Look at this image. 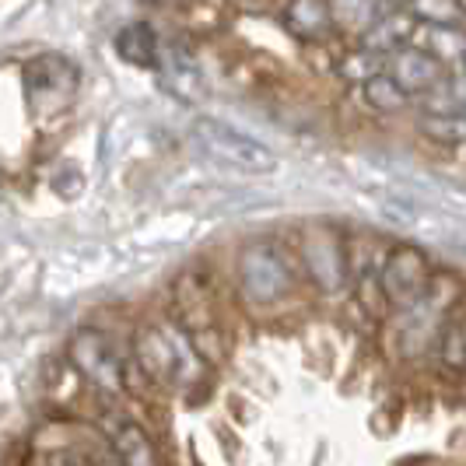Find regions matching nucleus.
Listing matches in <instances>:
<instances>
[{
  "instance_id": "1",
  "label": "nucleus",
  "mask_w": 466,
  "mask_h": 466,
  "mask_svg": "<svg viewBox=\"0 0 466 466\" xmlns=\"http://www.w3.org/2000/svg\"><path fill=\"white\" fill-rule=\"evenodd\" d=\"M466 299V284L460 274L452 270H431L428 288L420 291V299L407 309H400L397 323H393V337H397V354L414 361L428 348H435V337L442 319Z\"/></svg>"
},
{
  "instance_id": "2",
  "label": "nucleus",
  "mask_w": 466,
  "mask_h": 466,
  "mask_svg": "<svg viewBox=\"0 0 466 466\" xmlns=\"http://www.w3.org/2000/svg\"><path fill=\"white\" fill-rule=\"evenodd\" d=\"M193 140L197 147L214 158L225 168H235V172H246V176H267L278 168V155L263 144V140L249 137L246 130H238L225 119L214 116H200L193 123Z\"/></svg>"
},
{
  "instance_id": "3",
  "label": "nucleus",
  "mask_w": 466,
  "mask_h": 466,
  "mask_svg": "<svg viewBox=\"0 0 466 466\" xmlns=\"http://www.w3.org/2000/svg\"><path fill=\"white\" fill-rule=\"evenodd\" d=\"M295 288L291 259L270 238H257L238 253V291L249 305H274Z\"/></svg>"
},
{
  "instance_id": "4",
  "label": "nucleus",
  "mask_w": 466,
  "mask_h": 466,
  "mask_svg": "<svg viewBox=\"0 0 466 466\" xmlns=\"http://www.w3.org/2000/svg\"><path fill=\"white\" fill-rule=\"evenodd\" d=\"M134 361H137L140 372L147 375L151 382L176 386V382H183L187 365L200 361V354L193 350L189 337L179 327H140L137 340H134Z\"/></svg>"
},
{
  "instance_id": "5",
  "label": "nucleus",
  "mask_w": 466,
  "mask_h": 466,
  "mask_svg": "<svg viewBox=\"0 0 466 466\" xmlns=\"http://www.w3.org/2000/svg\"><path fill=\"white\" fill-rule=\"evenodd\" d=\"M299 259L323 295H337L350 284L348 238L329 225H305L299 235Z\"/></svg>"
},
{
  "instance_id": "6",
  "label": "nucleus",
  "mask_w": 466,
  "mask_h": 466,
  "mask_svg": "<svg viewBox=\"0 0 466 466\" xmlns=\"http://www.w3.org/2000/svg\"><path fill=\"white\" fill-rule=\"evenodd\" d=\"M431 259L418 246H393L382 267H379V291H382V302L390 309H407L420 299V291L428 288L431 280Z\"/></svg>"
},
{
  "instance_id": "7",
  "label": "nucleus",
  "mask_w": 466,
  "mask_h": 466,
  "mask_svg": "<svg viewBox=\"0 0 466 466\" xmlns=\"http://www.w3.org/2000/svg\"><path fill=\"white\" fill-rule=\"evenodd\" d=\"M172 319L187 337L200 329L218 327V312H214V284L204 270H183L172 284Z\"/></svg>"
},
{
  "instance_id": "8",
  "label": "nucleus",
  "mask_w": 466,
  "mask_h": 466,
  "mask_svg": "<svg viewBox=\"0 0 466 466\" xmlns=\"http://www.w3.org/2000/svg\"><path fill=\"white\" fill-rule=\"evenodd\" d=\"M70 361L77 375H85L92 386L106 393H123V361L109 337H102L98 329H85L74 337L70 344Z\"/></svg>"
},
{
  "instance_id": "9",
  "label": "nucleus",
  "mask_w": 466,
  "mask_h": 466,
  "mask_svg": "<svg viewBox=\"0 0 466 466\" xmlns=\"http://www.w3.org/2000/svg\"><path fill=\"white\" fill-rule=\"evenodd\" d=\"M382 70H386V74H390V77H393V81H397L400 88L410 95V98L431 92L445 74H449V70L431 56V53H424V49L414 46V43H407V46L386 53Z\"/></svg>"
},
{
  "instance_id": "10",
  "label": "nucleus",
  "mask_w": 466,
  "mask_h": 466,
  "mask_svg": "<svg viewBox=\"0 0 466 466\" xmlns=\"http://www.w3.org/2000/svg\"><path fill=\"white\" fill-rule=\"evenodd\" d=\"M77 85V67L70 64L67 56L60 53H39L25 64V88L28 95L39 102V98H56V95H70Z\"/></svg>"
},
{
  "instance_id": "11",
  "label": "nucleus",
  "mask_w": 466,
  "mask_h": 466,
  "mask_svg": "<svg viewBox=\"0 0 466 466\" xmlns=\"http://www.w3.org/2000/svg\"><path fill=\"white\" fill-rule=\"evenodd\" d=\"M280 25L305 46H323L333 35L329 0H288L280 11Z\"/></svg>"
},
{
  "instance_id": "12",
  "label": "nucleus",
  "mask_w": 466,
  "mask_h": 466,
  "mask_svg": "<svg viewBox=\"0 0 466 466\" xmlns=\"http://www.w3.org/2000/svg\"><path fill=\"white\" fill-rule=\"evenodd\" d=\"M410 43L431 53L445 70L466 67V32L460 22H418Z\"/></svg>"
},
{
  "instance_id": "13",
  "label": "nucleus",
  "mask_w": 466,
  "mask_h": 466,
  "mask_svg": "<svg viewBox=\"0 0 466 466\" xmlns=\"http://www.w3.org/2000/svg\"><path fill=\"white\" fill-rule=\"evenodd\" d=\"M414 28H418V18L407 11V7H386L375 25L358 39L361 46H369L372 53H393V49L407 46L410 39H414Z\"/></svg>"
},
{
  "instance_id": "14",
  "label": "nucleus",
  "mask_w": 466,
  "mask_h": 466,
  "mask_svg": "<svg viewBox=\"0 0 466 466\" xmlns=\"http://www.w3.org/2000/svg\"><path fill=\"white\" fill-rule=\"evenodd\" d=\"M158 67H162L168 88L179 95V98L197 102V98L204 95V74H200V64L193 60V53H189L183 43H172L168 49H162Z\"/></svg>"
},
{
  "instance_id": "15",
  "label": "nucleus",
  "mask_w": 466,
  "mask_h": 466,
  "mask_svg": "<svg viewBox=\"0 0 466 466\" xmlns=\"http://www.w3.org/2000/svg\"><path fill=\"white\" fill-rule=\"evenodd\" d=\"M435 354H439L442 372L466 375V299L442 319L439 337H435Z\"/></svg>"
},
{
  "instance_id": "16",
  "label": "nucleus",
  "mask_w": 466,
  "mask_h": 466,
  "mask_svg": "<svg viewBox=\"0 0 466 466\" xmlns=\"http://www.w3.org/2000/svg\"><path fill=\"white\" fill-rule=\"evenodd\" d=\"M116 53L119 60H127L130 67H158V56H162V43H158V32L147 22L123 25L116 32Z\"/></svg>"
},
{
  "instance_id": "17",
  "label": "nucleus",
  "mask_w": 466,
  "mask_h": 466,
  "mask_svg": "<svg viewBox=\"0 0 466 466\" xmlns=\"http://www.w3.org/2000/svg\"><path fill=\"white\" fill-rule=\"evenodd\" d=\"M113 456L119 466H162L151 435L134 420H119L113 428Z\"/></svg>"
},
{
  "instance_id": "18",
  "label": "nucleus",
  "mask_w": 466,
  "mask_h": 466,
  "mask_svg": "<svg viewBox=\"0 0 466 466\" xmlns=\"http://www.w3.org/2000/svg\"><path fill=\"white\" fill-rule=\"evenodd\" d=\"M386 0H329V15H333V32L350 35L354 43L375 25V18L386 11Z\"/></svg>"
},
{
  "instance_id": "19",
  "label": "nucleus",
  "mask_w": 466,
  "mask_h": 466,
  "mask_svg": "<svg viewBox=\"0 0 466 466\" xmlns=\"http://www.w3.org/2000/svg\"><path fill=\"white\" fill-rule=\"evenodd\" d=\"M361 98H365V106H369L372 113H379V116H397V113L414 106V98L403 92L386 70H379L375 77H369V81L361 85Z\"/></svg>"
},
{
  "instance_id": "20",
  "label": "nucleus",
  "mask_w": 466,
  "mask_h": 466,
  "mask_svg": "<svg viewBox=\"0 0 466 466\" xmlns=\"http://www.w3.org/2000/svg\"><path fill=\"white\" fill-rule=\"evenodd\" d=\"M424 113H466V67L449 70L442 81L414 98Z\"/></svg>"
},
{
  "instance_id": "21",
  "label": "nucleus",
  "mask_w": 466,
  "mask_h": 466,
  "mask_svg": "<svg viewBox=\"0 0 466 466\" xmlns=\"http://www.w3.org/2000/svg\"><path fill=\"white\" fill-rule=\"evenodd\" d=\"M179 18H183V25H187L189 32L214 35V32H221L228 25L232 7H228V0H183Z\"/></svg>"
},
{
  "instance_id": "22",
  "label": "nucleus",
  "mask_w": 466,
  "mask_h": 466,
  "mask_svg": "<svg viewBox=\"0 0 466 466\" xmlns=\"http://www.w3.org/2000/svg\"><path fill=\"white\" fill-rule=\"evenodd\" d=\"M418 134L439 147H463L466 144V113H420Z\"/></svg>"
},
{
  "instance_id": "23",
  "label": "nucleus",
  "mask_w": 466,
  "mask_h": 466,
  "mask_svg": "<svg viewBox=\"0 0 466 466\" xmlns=\"http://www.w3.org/2000/svg\"><path fill=\"white\" fill-rule=\"evenodd\" d=\"M382 64H386V56H382V53H372L369 46H361V43H358L354 49L340 53V56L333 60V70H337L348 85H358V88H361L369 77H375V74L382 70Z\"/></svg>"
},
{
  "instance_id": "24",
  "label": "nucleus",
  "mask_w": 466,
  "mask_h": 466,
  "mask_svg": "<svg viewBox=\"0 0 466 466\" xmlns=\"http://www.w3.org/2000/svg\"><path fill=\"white\" fill-rule=\"evenodd\" d=\"M407 11L418 22H463L460 0H407Z\"/></svg>"
},
{
  "instance_id": "25",
  "label": "nucleus",
  "mask_w": 466,
  "mask_h": 466,
  "mask_svg": "<svg viewBox=\"0 0 466 466\" xmlns=\"http://www.w3.org/2000/svg\"><path fill=\"white\" fill-rule=\"evenodd\" d=\"M390 7H407V0H386Z\"/></svg>"
},
{
  "instance_id": "26",
  "label": "nucleus",
  "mask_w": 466,
  "mask_h": 466,
  "mask_svg": "<svg viewBox=\"0 0 466 466\" xmlns=\"http://www.w3.org/2000/svg\"><path fill=\"white\" fill-rule=\"evenodd\" d=\"M460 11H463V15H466V0H460Z\"/></svg>"
},
{
  "instance_id": "27",
  "label": "nucleus",
  "mask_w": 466,
  "mask_h": 466,
  "mask_svg": "<svg viewBox=\"0 0 466 466\" xmlns=\"http://www.w3.org/2000/svg\"><path fill=\"white\" fill-rule=\"evenodd\" d=\"M460 25H463V32H466V15H463V22H460Z\"/></svg>"
}]
</instances>
